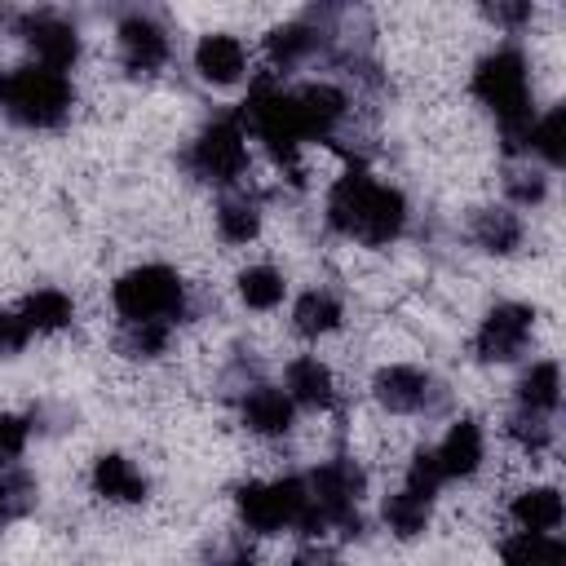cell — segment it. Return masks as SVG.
Masks as SVG:
<instances>
[{
	"instance_id": "cell-22",
	"label": "cell",
	"mask_w": 566,
	"mask_h": 566,
	"mask_svg": "<svg viewBox=\"0 0 566 566\" xmlns=\"http://www.w3.org/2000/svg\"><path fill=\"white\" fill-rule=\"evenodd\" d=\"M340 318H345V305H340V296L327 292V287H314V292L296 296V305H292V327H296V336H305V340H318V336L336 332Z\"/></svg>"
},
{
	"instance_id": "cell-32",
	"label": "cell",
	"mask_w": 566,
	"mask_h": 566,
	"mask_svg": "<svg viewBox=\"0 0 566 566\" xmlns=\"http://www.w3.org/2000/svg\"><path fill=\"white\" fill-rule=\"evenodd\" d=\"M509 438H513L522 451H544V447L553 442V424H548L544 411H526V407H517V411L509 416Z\"/></svg>"
},
{
	"instance_id": "cell-12",
	"label": "cell",
	"mask_w": 566,
	"mask_h": 566,
	"mask_svg": "<svg viewBox=\"0 0 566 566\" xmlns=\"http://www.w3.org/2000/svg\"><path fill=\"white\" fill-rule=\"evenodd\" d=\"M195 71H199L203 84H217V88L239 84L248 75V49H243V40L230 35V31L199 35V44H195Z\"/></svg>"
},
{
	"instance_id": "cell-33",
	"label": "cell",
	"mask_w": 566,
	"mask_h": 566,
	"mask_svg": "<svg viewBox=\"0 0 566 566\" xmlns=\"http://www.w3.org/2000/svg\"><path fill=\"white\" fill-rule=\"evenodd\" d=\"M442 482H447V473H442V464H438V451H433V447H420V451L411 455V464H407V491L433 500V495L442 491Z\"/></svg>"
},
{
	"instance_id": "cell-19",
	"label": "cell",
	"mask_w": 566,
	"mask_h": 566,
	"mask_svg": "<svg viewBox=\"0 0 566 566\" xmlns=\"http://www.w3.org/2000/svg\"><path fill=\"white\" fill-rule=\"evenodd\" d=\"M438 451V464H442V473H447V482L451 478H473L478 469H482V455H486V442H482V424L478 420H455L451 429H447V438L433 447Z\"/></svg>"
},
{
	"instance_id": "cell-15",
	"label": "cell",
	"mask_w": 566,
	"mask_h": 566,
	"mask_svg": "<svg viewBox=\"0 0 566 566\" xmlns=\"http://www.w3.org/2000/svg\"><path fill=\"white\" fill-rule=\"evenodd\" d=\"M327 44V31L323 22L310 13V18H296V22H283L265 35V57L274 71H296L301 62H310L318 49Z\"/></svg>"
},
{
	"instance_id": "cell-7",
	"label": "cell",
	"mask_w": 566,
	"mask_h": 566,
	"mask_svg": "<svg viewBox=\"0 0 566 566\" xmlns=\"http://www.w3.org/2000/svg\"><path fill=\"white\" fill-rule=\"evenodd\" d=\"M531 332H535V310L522 301H500L482 314L473 354H478V363H513V358H522Z\"/></svg>"
},
{
	"instance_id": "cell-27",
	"label": "cell",
	"mask_w": 566,
	"mask_h": 566,
	"mask_svg": "<svg viewBox=\"0 0 566 566\" xmlns=\"http://www.w3.org/2000/svg\"><path fill=\"white\" fill-rule=\"evenodd\" d=\"M22 318H27L31 332H62V327H71L75 305H71L66 292H57V287H40V292H31V296L22 301Z\"/></svg>"
},
{
	"instance_id": "cell-5",
	"label": "cell",
	"mask_w": 566,
	"mask_h": 566,
	"mask_svg": "<svg viewBox=\"0 0 566 566\" xmlns=\"http://www.w3.org/2000/svg\"><path fill=\"white\" fill-rule=\"evenodd\" d=\"M186 168L208 186H234L248 172V133L239 115H221L199 128L186 150Z\"/></svg>"
},
{
	"instance_id": "cell-11",
	"label": "cell",
	"mask_w": 566,
	"mask_h": 566,
	"mask_svg": "<svg viewBox=\"0 0 566 566\" xmlns=\"http://www.w3.org/2000/svg\"><path fill=\"white\" fill-rule=\"evenodd\" d=\"M115 40H119V62L128 75H155L168 62V31L150 13H128L115 27Z\"/></svg>"
},
{
	"instance_id": "cell-13",
	"label": "cell",
	"mask_w": 566,
	"mask_h": 566,
	"mask_svg": "<svg viewBox=\"0 0 566 566\" xmlns=\"http://www.w3.org/2000/svg\"><path fill=\"white\" fill-rule=\"evenodd\" d=\"M371 186H376V177H371L363 164H349V168H345V172L332 181L323 217H327V226H332L336 234L354 239V230H358V221H363V208H367Z\"/></svg>"
},
{
	"instance_id": "cell-21",
	"label": "cell",
	"mask_w": 566,
	"mask_h": 566,
	"mask_svg": "<svg viewBox=\"0 0 566 566\" xmlns=\"http://www.w3.org/2000/svg\"><path fill=\"white\" fill-rule=\"evenodd\" d=\"M509 513H513V522L522 526V531H531V535H553L557 526H562V491L557 486H526L522 495H513V504H509Z\"/></svg>"
},
{
	"instance_id": "cell-39",
	"label": "cell",
	"mask_w": 566,
	"mask_h": 566,
	"mask_svg": "<svg viewBox=\"0 0 566 566\" xmlns=\"http://www.w3.org/2000/svg\"><path fill=\"white\" fill-rule=\"evenodd\" d=\"M292 566H336V553H332L327 544H305V548L292 557Z\"/></svg>"
},
{
	"instance_id": "cell-14",
	"label": "cell",
	"mask_w": 566,
	"mask_h": 566,
	"mask_svg": "<svg viewBox=\"0 0 566 566\" xmlns=\"http://www.w3.org/2000/svg\"><path fill=\"white\" fill-rule=\"evenodd\" d=\"M402 230H407V199H402V190L376 181L371 195H367V208H363V221H358L354 239L367 243V248H385V243H394Z\"/></svg>"
},
{
	"instance_id": "cell-25",
	"label": "cell",
	"mask_w": 566,
	"mask_h": 566,
	"mask_svg": "<svg viewBox=\"0 0 566 566\" xmlns=\"http://www.w3.org/2000/svg\"><path fill=\"white\" fill-rule=\"evenodd\" d=\"M500 562L504 566H566V544L557 535L517 531L500 544Z\"/></svg>"
},
{
	"instance_id": "cell-26",
	"label": "cell",
	"mask_w": 566,
	"mask_h": 566,
	"mask_svg": "<svg viewBox=\"0 0 566 566\" xmlns=\"http://www.w3.org/2000/svg\"><path fill=\"white\" fill-rule=\"evenodd\" d=\"M429 500L424 495H416V491H394V495H385V504H380V517H385V526L398 535V539H416V535H424V526H429Z\"/></svg>"
},
{
	"instance_id": "cell-16",
	"label": "cell",
	"mask_w": 566,
	"mask_h": 566,
	"mask_svg": "<svg viewBox=\"0 0 566 566\" xmlns=\"http://www.w3.org/2000/svg\"><path fill=\"white\" fill-rule=\"evenodd\" d=\"M88 482H93V495H102V500H111V504H142L146 491H150L146 473H142L128 455H119V451L97 455L93 469H88Z\"/></svg>"
},
{
	"instance_id": "cell-35",
	"label": "cell",
	"mask_w": 566,
	"mask_h": 566,
	"mask_svg": "<svg viewBox=\"0 0 566 566\" xmlns=\"http://www.w3.org/2000/svg\"><path fill=\"white\" fill-rule=\"evenodd\" d=\"M27 438H31V420L13 416V411H0V464L4 469L27 451Z\"/></svg>"
},
{
	"instance_id": "cell-40",
	"label": "cell",
	"mask_w": 566,
	"mask_h": 566,
	"mask_svg": "<svg viewBox=\"0 0 566 566\" xmlns=\"http://www.w3.org/2000/svg\"><path fill=\"white\" fill-rule=\"evenodd\" d=\"M4 522H9V517H4V509H0V526H4Z\"/></svg>"
},
{
	"instance_id": "cell-17",
	"label": "cell",
	"mask_w": 566,
	"mask_h": 566,
	"mask_svg": "<svg viewBox=\"0 0 566 566\" xmlns=\"http://www.w3.org/2000/svg\"><path fill=\"white\" fill-rule=\"evenodd\" d=\"M239 416H243V424H248L252 433H261V438H283V433H292L296 407H292V398H287L283 389L256 380V385L243 394Z\"/></svg>"
},
{
	"instance_id": "cell-2",
	"label": "cell",
	"mask_w": 566,
	"mask_h": 566,
	"mask_svg": "<svg viewBox=\"0 0 566 566\" xmlns=\"http://www.w3.org/2000/svg\"><path fill=\"white\" fill-rule=\"evenodd\" d=\"M71 102H75L71 80L62 71L40 66V62L18 66L0 80V106L22 128H57L71 115Z\"/></svg>"
},
{
	"instance_id": "cell-34",
	"label": "cell",
	"mask_w": 566,
	"mask_h": 566,
	"mask_svg": "<svg viewBox=\"0 0 566 566\" xmlns=\"http://www.w3.org/2000/svg\"><path fill=\"white\" fill-rule=\"evenodd\" d=\"M504 190H509V199H513L517 208H535V203H544V195H548V177H544L539 168H509Z\"/></svg>"
},
{
	"instance_id": "cell-3",
	"label": "cell",
	"mask_w": 566,
	"mask_h": 566,
	"mask_svg": "<svg viewBox=\"0 0 566 566\" xmlns=\"http://www.w3.org/2000/svg\"><path fill=\"white\" fill-rule=\"evenodd\" d=\"M239 119L265 142V150L274 155V164L292 168V181L301 186V168H296V155H301V124H296V106H292V88H283L279 80H256L248 88V102L239 111Z\"/></svg>"
},
{
	"instance_id": "cell-30",
	"label": "cell",
	"mask_w": 566,
	"mask_h": 566,
	"mask_svg": "<svg viewBox=\"0 0 566 566\" xmlns=\"http://www.w3.org/2000/svg\"><path fill=\"white\" fill-rule=\"evenodd\" d=\"M168 345V323H124L115 336V349L124 358H159Z\"/></svg>"
},
{
	"instance_id": "cell-37",
	"label": "cell",
	"mask_w": 566,
	"mask_h": 566,
	"mask_svg": "<svg viewBox=\"0 0 566 566\" xmlns=\"http://www.w3.org/2000/svg\"><path fill=\"white\" fill-rule=\"evenodd\" d=\"M27 340H31V327H27L22 310H0V354L13 358L27 349Z\"/></svg>"
},
{
	"instance_id": "cell-28",
	"label": "cell",
	"mask_w": 566,
	"mask_h": 566,
	"mask_svg": "<svg viewBox=\"0 0 566 566\" xmlns=\"http://www.w3.org/2000/svg\"><path fill=\"white\" fill-rule=\"evenodd\" d=\"M234 287H239V301L248 310H274L283 301V292H287V283H283V274L274 265H248V270H239Z\"/></svg>"
},
{
	"instance_id": "cell-31",
	"label": "cell",
	"mask_w": 566,
	"mask_h": 566,
	"mask_svg": "<svg viewBox=\"0 0 566 566\" xmlns=\"http://www.w3.org/2000/svg\"><path fill=\"white\" fill-rule=\"evenodd\" d=\"M35 500H40V486H35V478L27 469H13V464L0 469V509H4V517L31 513Z\"/></svg>"
},
{
	"instance_id": "cell-38",
	"label": "cell",
	"mask_w": 566,
	"mask_h": 566,
	"mask_svg": "<svg viewBox=\"0 0 566 566\" xmlns=\"http://www.w3.org/2000/svg\"><path fill=\"white\" fill-rule=\"evenodd\" d=\"M482 13L495 22V27H504V31H517V27H526L531 22V0H495V4H482Z\"/></svg>"
},
{
	"instance_id": "cell-1",
	"label": "cell",
	"mask_w": 566,
	"mask_h": 566,
	"mask_svg": "<svg viewBox=\"0 0 566 566\" xmlns=\"http://www.w3.org/2000/svg\"><path fill=\"white\" fill-rule=\"evenodd\" d=\"M473 97L495 115L504 155H522L526 150V133L535 124L526 53L504 44V49H491L486 57H478V66H473Z\"/></svg>"
},
{
	"instance_id": "cell-41",
	"label": "cell",
	"mask_w": 566,
	"mask_h": 566,
	"mask_svg": "<svg viewBox=\"0 0 566 566\" xmlns=\"http://www.w3.org/2000/svg\"><path fill=\"white\" fill-rule=\"evenodd\" d=\"M4 18H9V13H4V9H0V22H4Z\"/></svg>"
},
{
	"instance_id": "cell-20",
	"label": "cell",
	"mask_w": 566,
	"mask_h": 566,
	"mask_svg": "<svg viewBox=\"0 0 566 566\" xmlns=\"http://www.w3.org/2000/svg\"><path fill=\"white\" fill-rule=\"evenodd\" d=\"M469 234H473V243L482 248V252H491V256H509V252H517L522 248V217L513 212V208H473V217H469Z\"/></svg>"
},
{
	"instance_id": "cell-29",
	"label": "cell",
	"mask_w": 566,
	"mask_h": 566,
	"mask_svg": "<svg viewBox=\"0 0 566 566\" xmlns=\"http://www.w3.org/2000/svg\"><path fill=\"white\" fill-rule=\"evenodd\" d=\"M526 150H535L544 159V168H562L566 159V111L553 106L548 115H539L526 133Z\"/></svg>"
},
{
	"instance_id": "cell-24",
	"label": "cell",
	"mask_w": 566,
	"mask_h": 566,
	"mask_svg": "<svg viewBox=\"0 0 566 566\" xmlns=\"http://www.w3.org/2000/svg\"><path fill=\"white\" fill-rule=\"evenodd\" d=\"M557 402H562V367L548 363V358H544V363H531V367L522 371V380H517V407L553 416Z\"/></svg>"
},
{
	"instance_id": "cell-23",
	"label": "cell",
	"mask_w": 566,
	"mask_h": 566,
	"mask_svg": "<svg viewBox=\"0 0 566 566\" xmlns=\"http://www.w3.org/2000/svg\"><path fill=\"white\" fill-rule=\"evenodd\" d=\"M217 234L226 243H252L261 234V199L248 190H234L217 203Z\"/></svg>"
},
{
	"instance_id": "cell-6",
	"label": "cell",
	"mask_w": 566,
	"mask_h": 566,
	"mask_svg": "<svg viewBox=\"0 0 566 566\" xmlns=\"http://www.w3.org/2000/svg\"><path fill=\"white\" fill-rule=\"evenodd\" d=\"M305 486H310V500H314V509L323 513L327 531H340L345 539H354V535L363 531L358 500H363L367 478H363V469H358L354 460L336 455V460L318 464V469L305 478Z\"/></svg>"
},
{
	"instance_id": "cell-42",
	"label": "cell",
	"mask_w": 566,
	"mask_h": 566,
	"mask_svg": "<svg viewBox=\"0 0 566 566\" xmlns=\"http://www.w3.org/2000/svg\"><path fill=\"white\" fill-rule=\"evenodd\" d=\"M0 80H4V75H0Z\"/></svg>"
},
{
	"instance_id": "cell-10",
	"label": "cell",
	"mask_w": 566,
	"mask_h": 566,
	"mask_svg": "<svg viewBox=\"0 0 566 566\" xmlns=\"http://www.w3.org/2000/svg\"><path fill=\"white\" fill-rule=\"evenodd\" d=\"M292 106H296V124L305 142H332L336 128L349 119V93L327 84V80H310L292 88Z\"/></svg>"
},
{
	"instance_id": "cell-36",
	"label": "cell",
	"mask_w": 566,
	"mask_h": 566,
	"mask_svg": "<svg viewBox=\"0 0 566 566\" xmlns=\"http://www.w3.org/2000/svg\"><path fill=\"white\" fill-rule=\"evenodd\" d=\"M199 566H256V553L243 535H230V539H217Z\"/></svg>"
},
{
	"instance_id": "cell-8",
	"label": "cell",
	"mask_w": 566,
	"mask_h": 566,
	"mask_svg": "<svg viewBox=\"0 0 566 566\" xmlns=\"http://www.w3.org/2000/svg\"><path fill=\"white\" fill-rule=\"evenodd\" d=\"M371 398L385 407V411H394V416H429V411H438L447 398H442V385L429 376V371H420V367H411V363H389V367H380L376 376H371Z\"/></svg>"
},
{
	"instance_id": "cell-9",
	"label": "cell",
	"mask_w": 566,
	"mask_h": 566,
	"mask_svg": "<svg viewBox=\"0 0 566 566\" xmlns=\"http://www.w3.org/2000/svg\"><path fill=\"white\" fill-rule=\"evenodd\" d=\"M13 31L35 49L40 66H49V71H71L80 62V31H75V22H66L53 9L18 13L13 18Z\"/></svg>"
},
{
	"instance_id": "cell-4",
	"label": "cell",
	"mask_w": 566,
	"mask_h": 566,
	"mask_svg": "<svg viewBox=\"0 0 566 566\" xmlns=\"http://www.w3.org/2000/svg\"><path fill=\"white\" fill-rule=\"evenodd\" d=\"M111 305L124 323H168L186 314V283L172 265H137L115 279Z\"/></svg>"
},
{
	"instance_id": "cell-18",
	"label": "cell",
	"mask_w": 566,
	"mask_h": 566,
	"mask_svg": "<svg viewBox=\"0 0 566 566\" xmlns=\"http://www.w3.org/2000/svg\"><path fill=\"white\" fill-rule=\"evenodd\" d=\"M283 394L292 398V407H310V411H327L336 402V380L327 371V363H318L314 354L305 358H292L287 371H283Z\"/></svg>"
}]
</instances>
